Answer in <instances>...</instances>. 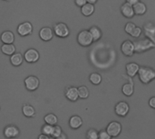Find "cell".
Returning <instances> with one entry per match:
<instances>
[{
	"label": "cell",
	"mask_w": 155,
	"mask_h": 139,
	"mask_svg": "<svg viewBox=\"0 0 155 139\" xmlns=\"http://www.w3.org/2000/svg\"><path fill=\"white\" fill-rule=\"evenodd\" d=\"M40 81L35 76H29L25 79V88L29 91H35L39 86Z\"/></svg>",
	"instance_id": "cell-6"
},
{
	"label": "cell",
	"mask_w": 155,
	"mask_h": 139,
	"mask_svg": "<svg viewBox=\"0 0 155 139\" xmlns=\"http://www.w3.org/2000/svg\"><path fill=\"white\" fill-rule=\"evenodd\" d=\"M4 136L6 138H15L19 136V129L15 126H7L4 129Z\"/></svg>",
	"instance_id": "cell-13"
},
{
	"label": "cell",
	"mask_w": 155,
	"mask_h": 139,
	"mask_svg": "<svg viewBox=\"0 0 155 139\" xmlns=\"http://www.w3.org/2000/svg\"><path fill=\"white\" fill-rule=\"evenodd\" d=\"M54 34L60 37V38H65L69 36L70 34V31H69V28L67 26V25H65L64 23H57L54 25Z\"/></svg>",
	"instance_id": "cell-3"
},
{
	"label": "cell",
	"mask_w": 155,
	"mask_h": 139,
	"mask_svg": "<svg viewBox=\"0 0 155 139\" xmlns=\"http://www.w3.org/2000/svg\"><path fill=\"white\" fill-rule=\"evenodd\" d=\"M89 32L94 39V41H98L101 36H102V32H101V29L97 26H92L90 29H89Z\"/></svg>",
	"instance_id": "cell-24"
},
{
	"label": "cell",
	"mask_w": 155,
	"mask_h": 139,
	"mask_svg": "<svg viewBox=\"0 0 155 139\" xmlns=\"http://www.w3.org/2000/svg\"><path fill=\"white\" fill-rule=\"evenodd\" d=\"M141 34H142V28H141V27H139V26H136V27L134 29V31L132 32L131 36H132L133 37L138 38V37H140Z\"/></svg>",
	"instance_id": "cell-33"
},
{
	"label": "cell",
	"mask_w": 155,
	"mask_h": 139,
	"mask_svg": "<svg viewBox=\"0 0 155 139\" xmlns=\"http://www.w3.org/2000/svg\"><path fill=\"white\" fill-rule=\"evenodd\" d=\"M64 95H65V97L68 100H70L72 102H75L79 98V96H78V88H76L74 86H68L65 89Z\"/></svg>",
	"instance_id": "cell-12"
},
{
	"label": "cell",
	"mask_w": 155,
	"mask_h": 139,
	"mask_svg": "<svg viewBox=\"0 0 155 139\" xmlns=\"http://www.w3.org/2000/svg\"><path fill=\"white\" fill-rule=\"evenodd\" d=\"M81 12H82V14L84 16H90L94 12V4L86 3L85 5H84L81 7Z\"/></svg>",
	"instance_id": "cell-21"
},
{
	"label": "cell",
	"mask_w": 155,
	"mask_h": 139,
	"mask_svg": "<svg viewBox=\"0 0 155 139\" xmlns=\"http://www.w3.org/2000/svg\"><path fill=\"white\" fill-rule=\"evenodd\" d=\"M122 91H123V93H124V96H126V97H131V96L134 94V84H133V83L124 84V85L123 86Z\"/></svg>",
	"instance_id": "cell-25"
},
{
	"label": "cell",
	"mask_w": 155,
	"mask_h": 139,
	"mask_svg": "<svg viewBox=\"0 0 155 139\" xmlns=\"http://www.w3.org/2000/svg\"><path fill=\"white\" fill-rule=\"evenodd\" d=\"M25 60L24 56L21 53H14L10 56V62L14 66H19L22 65L23 61Z\"/></svg>",
	"instance_id": "cell-16"
},
{
	"label": "cell",
	"mask_w": 155,
	"mask_h": 139,
	"mask_svg": "<svg viewBox=\"0 0 155 139\" xmlns=\"http://www.w3.org/2000/svg\"><path fill=\"white\" fill-rule=\"evenodd\" d=\"M62 128L59 127V126H54V130H53V133H52V137H54V138H57V137H59L61 135H62Z\"/></svg>",
	"instance_id": "cell-31"
},
{
	"label": "cell",
	"mask_w": 155,
	"mask_h": 139,
	"mask_svg": "<svg viewBox=\"0 0 155 139\" xmlns=\"http://www.w3.org/2000/svg\"><path fill=\"white\" fill-rule=\"evenodd\" d=\"M83 125V119L79 116H73L69 120V126L73 129H78Z\"/></svg>",
	"instance_id": "cell-18"
},
{
	"label": "cell",
	"mask_w": 155,
	"mask_h": 139,
	"mask_svg": "<svg viewBox=\"0 0 155 139\" xmlns=\"http://www.w3.org/2000/svg\"><path fill=\"white\" fill-rule=\"evenodd\" d=\"M78 96L82 99H86L89 97V90L86 86H82L78 87Z\"/></svg>",
	"instance_id": "cell-28"
},
{
	"label": "cell",
	"mask_w": 155,
	"mask_h": 139,
	"mask_svg": "<svg viewBox=\"0 0 155 139\" xmlns=\"http://www.w3.org/2000/svg\"><path fill=\"white\" fill-rule=\"evenodd\" d=\"M33 32V25L30 22H23L17 26V33L21 36H30Z\"/></svg>",
	"instance_id": "cell-5"
},
{
	"label": "cell",
	"mask_w": 155,
	"mask_h": 139,
	"mask_svg": "<svg viewBox=\"0 0 155 139\" xmlns=\"http://www.w3.org/2000/svg\"><path fill=\"white\" fill-rule=\"evenodd\" d=\"M86 138L98 139L99 138V133L95 129H89L86 133Z\"/></svg>",
	"instance_id": "cell-30"
},
{
	"label": "cell",
	"mask_w": 155,
	"mask_h": 139,
	"mask_svg": "<svg viewBox=\"0 0 155 139\" xmlns=\"http://www.w3.org/2000/svg\"><path fill=\"white\" fill-rule=\"evenodd\" d=\"M138 2H139V0H126V3H128V4L132 5H134Z\"/></svg>",
	"instance_id": "cell-37"
},
{
	"label": "cell",
	"mask_w": 155,
	"mask_h": 139,
	"mask_svg": "<svg viewBox=\"0 0 155 139\" xmlns=\"http://www.w3.org/2000/svg\"><path fill=\"white\" fill-rule=\"evenodd\" d=\"M121 49H122V52L127 56H132L134 52H135V48H134V44L130 41V40H126L124 41L123 44H122V46H121Z\"/></svg>",
	"instance_id": "cell-10"
},
{
	"label": "cell",
	"mask_w": 155,
	"mask_h": 139,
	"mask_svg": "<svg viewBox=\"0 0 155 139\" xmlns=\"http://www.w3.org/2000/svg\"><path fill=\"white\" fill-rule=\"evenodd\" d=\"M45 124H48V125H52V126H55L58 122V119H57V117L54 114H48L44 118Z\"/></svg>",
	"instance_id": "cell-26"
},
{
	"label": "cell",
	"mask_w": 155,
	"mask_h": 139,
	"mask_svg": "<svg viewBox=\"0 0 155 139\" xmlns=\"http://www.w3.org/2000/svg\"><path fill=\"white\" fill-rule=\"evenodd\" d=\"M4 1H6V0H4Z\"/></svg>",
	"instance_id": "cell-41"
},
{
	"label": "cell",
	"mask_w": 155,
	"mask_h": 139,
	"mask_svg": "<svg viewBox=\"0 0 155 139\" xmlns=\"http://www.w3.org/2000/svg\"><path fill=\"white\" fill-rule=\"evenodd\" d=\"M22 111L24 116L26 117H33L35 116V110L31 105H24V107H22Z\"/></svg>",
	"instance_id": "cell-22"
},
{
	"label": "cell",
	"mask_w": 155,
	"mask_h": 139,
	"mask_svg": "<svg viewBox=\"0 0 155 139\" xmlns=\"http://www.w3.org/2000/svg\"><path fill=\"white\" fill-rule=\"evenodd\" d=\"M114 110H115V113L117 116L119 117H126L127 114L129 113L130 111V107L128 105V103L124 102V101H122V102H119L115 107H114Z\"/></svg>",
	"instance_id": "cell-8"
},
{
	"label": "cell",
	"mask_w": 155,
	"mask_h": 139,
	"mask_svg": "<svg viewBox=\"0 0 155 139\" xmlns=\"http://www.w3.org/2000/svg\"><path fill=\"white\" fill-rule=\"evenodd\" d=\"M55 139H67V137L65 136V134H63V133H62V135H61L59 137H57V138Z\"/></svg>",
	"instance_id": "cell-39"
},
{
	"label": "cell",
	"mask_w": 155,
	"mask_h": 139,
	"mask_svg": "<svg viewBox=\"0 0 155 139\" xmlns=\"http://www.w3.org/2000/svg\"><path fill=\"white\" fill-rule=\"evenodd\" d=\"M77 42L82 46H89L94 42V39L89 30H83L77 36Z\"/></svg>",
	"instance_id": "cell-2"
},
{
	"label": "cell",
	"mask_w": 155,
	"mask_h": 139,
	"mask_svg": "<svg viewBox=\"0 0 155 139\" xmlns=\"http://www.w3.org/2000/svg\"><path fill=\"white\" fill-rule=\"evenodd\" d=\"M38 139H49V137L45 135V134H42L38 137Z\"/></svg>",
	"instance_id": "cell-38"
},
{
	"label": "cell",
	"mask_w": 155,
	"mask_h": 139,
	"mask_svg": "<svg viewBox=\"0 0 155 139\" xmlns=\"http://www.w3.org/2000/svg\"><path fill=\"white\" fill-rule=\"evenodd\" d=\"M139 65L136 63H129L126 65V73L130 77H134L139 71Z\"/></svg>",
	"instance_id": "cell-17"
},
{
	"label": "cell",
	"mask_w": 155,
	"mask_h": 139,
	"mask_svg": "<svg viewBox=\"0 0 155 139\" xmlns=\"http://www.w3.org/2000/svg\"><path fill=\"white\" fill-rule=\"evenodd\" d=\"M134 44L135 51H137V52L145 51V50H147L150 47L154 46V44L153 42H151L149 39H143V40H141V41H136Z\"/></svg>",
	"instance_id": "cell-9"
},
{
	"label": "cell",
	"mask_w": 155,
	"mask_h": 139,
	"mask_svg": "<svg viewBox=\"0 0 155 139\" xmlns=\"http://www.w3.org/2000/svg\"><path fill=\"white\" fill-rule=\"evenodd\" d=\"M121 12L123 14L124 16L127 17V18H132L134 15V6L128 3L124 4L121 6Z\"/></svg>",
	"instance_id": "cell-14"
},
{
	"label": "cell",
	"mask_w": 155,
	"mask_h": 139,
	"mask_svg": "<svg viewBox=\"0 0 155 139\" xmlns=\"http://www.w3.org/2000/svg\"><path fill=\"white\" fill-rule=\"evenodd\" d=\"M138 76L142 83L149 84L155 79V70L151 67H140L138 71Z\"/></svg>",
	"instance_id": "cell-1"
},
{
	"label": "cell",
	"mask_w": 155,
	"mask_h": 139,
	"mask_svg": "<svg viewBox=\"0 0 155 139\" xmlns=\"http://www.w3.org/2000/svg\"><path fill=\"white\" fill-rule=\"evenodd\" d=\"M144 30H145V35L151 38L155 43V26L152 23H147L144 25Z\"/></svg>",
	"instance_id": "cell-20"
},
{
	"label": "cell",
	"mask_w": 155,
	"mask_h": 139,
	"mask_svg": "<svg viewBox=\"0 0 155 139\" xmlns=\"http://www.w3.org/2000/svg\"><path fill=\"white\" fill-rule=\"evenodd\" d=\"M99 139H112V137L105 130H102L99 132Z\"/></svg>",
	"instance_id": "cell-34"
},
{
	"label": "cell",
	"mask_w": 155,
	"mask_h": 139,
	"mask_svg": "<svg viewBox=\"0 0 155 139\" xmlns=\"http://www.w3.org/2000/svg\"><path fill=\"white\" fill-rule=\"evenodd\" d=\"M89 79H90L92 84L97 86V85L101 84V82H102V76L100 74H98V73H93V74L90 75Z\"/></svg>",
	"instance_id": "cell-27"
},
{
	"label": "cell",
	"mask_w": 155,
	"mask_h": 139,
	"mask_svg": "<svg viewBox=\"0 0 155 139\" xmlns=\"http://www.w3.org/2000/svg\"><path fill=\"white\" fill-rule=\"evenodd\" d=\"M149 106H150L152 108H154L155 109V97H153L149 100Z\"/></svg>",
	"instance_id": "cell-36"
},
{
	"label": "cell",
	"mask_w": 155,
	"mask_h": 139,
	"mask_svg": "<svg viewBox=\"0 0 155 139\" xmlns=\"http://www.w3.org/2000/svg\"><path fill=\"white\" fill-rule=\"evenodd\" d=\"M40 55L39 52L35 49V48H29L28 50L25 51V53L24 54V58L27 63H35L39 60Z\"/></svg>",
	"instance_id": "cell-7"
},
{
	"label": "cell",
	"mask_w": 155,
	"mask_h": 139,
	"mask_svg": "<svg viewBox=\"0 0 155 139\" xmlns=\"http://www.w3.org/2000/svg\"><path fill=\"white\" fill-rule=\"evenodd\" d=\"M97 0H87V3H90V4H94L96 3Z\"/></svg>",
	"instance_id": "cell-40"
},
{
	"label": "cell",
	"mask_w": 155,
	"mask_h": 139,
	"mask_svg": "<svg viewBox=\"0 0 155 139\" xmlns=\"http://www.w3.org/2000/svg\"><path fill=\"white\" fill-rule=\"evenodd\" d=\"M133 6H134V10L135 15H143V14H145V12L147 10V7H146L145 4L142 3V2H138Z\"/></svg>",
	"instance_id": "cell-23"
},
{
	"label": "cell",
	"mask_w": 155,
	"mask_h": 139,
	"mask_svg": "<svg viewBox=\"0 0 155 139\" xmlns=\"http://www.w3.org/2000/svg\"><path fill=\"white\" fill-rule=\"evenodd\" d=\"M53 130H54V126L45 124L42 127V134H45V135H46V136L49 137V136H52Z\"/></svg>",
	"instance_id": "cell-29"
},
{
	"label": "cell",
	"mask_w": 155,
	"mask_h": 139,
	"mask_svg": "<svg viewBox=\"0 0 155 139\" xmlns=\"http://www.w3.org/2000/svg\"><path fill=\"white\" fill-rule=\"evenodd\" d=\"M0 39L3 44H13L15 41V35L9 30L4 31L0 36Z\"/></svg>",
	"instance_id": "cell-15"
},
{
	"label": "cell",
	"mask_w": 155,
	"mask_h": 139,
	"mask_svg": "<svg viewBox=\"0 0 155 139\" xmlns=\"http://www.w3.org/2000/svg\"><path fill=\"white\" fill-rule=\"evenodd\" d=\"M74 3L77 6L82 7L84 5H85L87 3V0H74Z\"/></svg>",
	"instance_id": "cell-35"
},
{
	"label": "cell",
	"mask_w": 155,
	"mask_h": 139,
	"mask_svg": "<svg viewBox=\"0 0 155 139\" xmlns=\"http://www.w3.org/2000/svg\"><path fill=\"white\" fill-rule=\"evenodd\" d=\"M106 131L112 137H117L122 132V125L119 122L113 121L107 126Z\"/></svg>",
	"instance_id": "cell-4"
},
{
	"label": "cell",
	"mask_w": 155,
	"mask_h": 139,
	"mask_svg": "<svg viewBox=\"0 0 155 139\" xmlns=\"http://www.w3.org/2000/svg\"><path fill=\"white\" fill-rule=\"evenodd\" d=\"M1 51L6 56H12L15 53V46L14 44H3L1 46Z\"/></svg>",
	"instance_id": "cell-19"
},
{
	"label": "cell",
	"mask_w": 155,
	"mask_h": 139,
	"mask_svg": "<svg viewBox=\"0 0 155 139\" xmlns=\"http://www.w3.org/2000/svg\"><path fill=\"white\" fill-rule=\"evenodd\" d=\"M39 36L43 41H50L53 39L54 36V31L51 27L48 26H45L43 28H41V30L39 31Z\"/></svg>",
	"instance_id": "cell-11"
},
{
	"label": "cell",
	"mask_w": 155,
	"mask_h": 139,
	"mask_svg": "<svg viewBox=\"0 0 155 139\" xmlns=\"http://www.w3.org/2000/svg\"><path fill=\"white\" fill-rule=\"evenodd\" d=\"M135 27H136V25H135V24H134V23L129 22V23H127V24L125 25L124 30H125V32H126L127 34L131 35V34H132V32L134 31V29Z\"/></svg>",
	"instance_id": "cell-32"
},
{
	"label": "cell",
	"mask_w": 155,
	"mask_h": 139,
	"mask_svg": "<svg viewBox=\"0 0 155 139\" xmlns=\"http://www.w3.org/2000/svg\"><path fill=\"white\" fill-rule=\"evenodd\" d=\"M98 139H99V138H98Z\"/></svg>",
	"instance_id": "cell-42"
}]
</instances>
